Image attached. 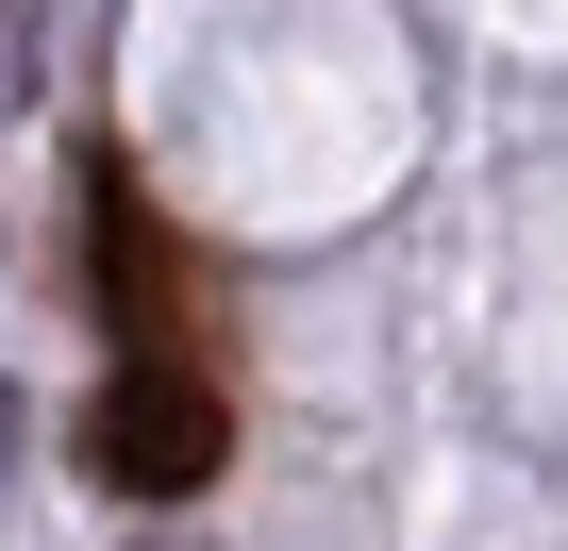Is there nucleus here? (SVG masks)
Returning <instances> with one entry per match:
<instances>
[{
	"label": "nucleus",
	"mask_w": 568,
	"mask_h": 551,
	"mask_svg": "<svg viewBox=\"0 0 568 551\" xmlns=\"http://www.w3.org/2000/svg\"><path fill=\"white\" fill-rule=\"evenodd\" d=\"M217 451H234V401H217V368H184V351H134V368L101 385V418H84V468H101L118 501H201Z\"/></svg>",
	"instance_id": "1"
}]
</instances>
